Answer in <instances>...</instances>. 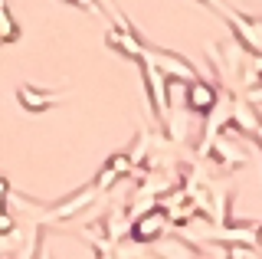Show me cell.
<instances>
[{"label": "cell", "instance_id": "1", "mask_svg": "<svg viewBox=\"0 0 262 259\" xmlns=\"http://www.w3.org/2000/svg\"><path fill=\"white\" fill-rule=\"evenodd\" d=\"M20 102L27 105V109H46L49 95L46 92H33V89H20Z\"/></svg>", "mask_w": 262, "mask_h": 259}, {"label": "cell", "instance_id": "2", "mask_svg": "<svg viewBox=\"0 0 262 259\" xmlns=\"http://www.w3.org/2000/svg\"><path fill=\"white\" fill-rule=\"evenodd\" d=\"M0 193H4V177H0Z\"/></svg>", "mask_w": 262, "mask_h": 259}]
</instances>
